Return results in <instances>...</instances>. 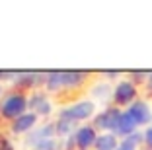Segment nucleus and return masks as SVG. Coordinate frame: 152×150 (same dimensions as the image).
Listing matches in <instances>:
<instances>
[{
	"label": "nucleus",
	"mask_w": 152,
	"mask_h": 150,
	"mask_svg": "<svg viewBox=\"0 0 152 150\" xmlns=\"http://www.w3.org/2000/svg\"><path fill=\"white\" fill-rule=\"evenodd\" d=\"M27 111H29V97L22 90L8 92L0 102V115H2V119L10 121V123L16 121L18 117H22Z\"/></svg>",
	"instance_id": "f257e3e1"
},
{
	"label": "nucleus",
	"mask_w": 152,
	"mask_h": 150,
	"mask_svg": "<svg viewBox=\"0 0 152 150\" xmlns=\"http://www.w3.org/2000/svg\"><path fill=\"white\" fill-rule=\"evenodd\" d=\"M96 115H98V105H96L90 97L78 100V102H74V103H68V105L61 107V109L57 111L58 119L70 121V123H82V121L94 119Z\"/></svg>",
	"instance_id": "f03ea898"
},
{
	"label": "nucleus",
	"mask_w": 152,
	"mask_h": 150,
	"mask_svg": "<svg viewBox=\"0 0 152 150\" xmlns=\"http://www.w3.org/2000/svg\"><path fill=\"white\" fill-rule=\"evenodd\" d=\"M139 100V88L133 80H119L113 90V103L115 107H129Z\"/></svg>",
	"instance_id": "7ed1b4c3"
},
{
	"label": "nucleus",
	"mask_w": 152,
	"mask_h": 150,
	"mask_svg": "<svg viewBox=\"0 0 152 150\" xmlns=\"http://www.w3.org/2000/svg\"><path fill=\"white\" fill-rule=\"evenodd\" d=\"M121 113H123V109H119V107H115V105L103 107L102 111H98V115L94 117V123L92 125L102 132H115Z\"/></svg>",
	"instance_id": "20e7f679"
},
{
	"label": "nucleus",
	"mask_w": 152,
	"mask_h": 150,
	"mask_svg": "<svg viewBox=\"0 0 152 150\" xmlns=\"http://www.w3.org/2000/svg\"><path fill=\"white\" fill-rule=\"evenodd\" d=\"M29 111H33L39 119L41 117H49L55 111L53 100L49 97V94L43 92V90H33L29 94Z\"/></svg>",
	"instance_id": "39448f33"
},
{
	"label": "nucleus",
	"mask_w": 152,
	"mask_h": 150,
	"mask_svg": "<svg viewBox=\"0 0 152 150\" xmlns=\"http://www.w3.org/2000/svg\"><path fill=\"white\" fill-rule=\"evenodd\" d=\"M113 90H115V86H111L109 80H96L94 84L88 88V96L96 105L109 107L107 103L113 102Z\"/></svg>",
	"instance_id": "423d86ee"
},
{
	"label": "nucleus",
	"mask_w": 152,
	"mask_h": 150,
	"mask_svg": "<svg viewBox=\"0 0 152 150\" xmlns=\"http://www.w3.org/2000/svg\"><path fill=\"white\" fill-rule=\"evenodd\" d=\"M127 113L133 117L134 123L139 125V127H150L152 125V107L148 102H144L140 97L127 107Z\"/></svg>",
	"instance_id": "0eeeda50"
},
{
	"label": "nucleus",
	"mask_w": 152,
	"mask_h": 150,
	"mask_svg": "<svg viewBox=\"0 0 152 150\" xmlns=\"http://www.w3.org/2000/svg\"><path fill=\"white\" fill-rule=\"evenodd\" d=\"M98 129L94 125H80L74 132V144H76V150H90L94 148L96 140H98Z\"/></svg>",
	"instance_id": "6e6552de"
},
{
	"label": "nucleus",
	"mask_w": 152,
	"mask_h": 150,
	"mask_svg": "<svg viewBox=\"0 0 152 150\" xmlns=\"http://www.w3.org/2000/svg\"><path fill=\"white\" fill-rule=\"evenodd\" d=\"M37 125H39V117H37L33 111H27V113H23L22 117H18L16 121H12L10 131H12L14 135H22V137H26V135H29Z\"/></svg>",
	"instance_id": "1a4fd4ad"
},
{
	"label": "nucleus",
	"mask_w": 152,
	"mask_h": 150,
	"mask_svg": "<svg viewBox=\"0 0 152 150\" xmlns=\"http://www.w3.org/2000/svg\"><path fill=\"white\" fill-rule=\"evenodd\" d=\"M57 137V129L55 123H45V125H37L29 135H26V146L27 148H33L37 142L45 140V138H53Z\"/></svg>",
	"instance_id": "9d476101"
},
{
	"label": "nucleus",
	"mask_w": 152,
	"mask_h": 150,
	"mask_svg": "<svg viewBox=\"0 0 152 150\" xmlns=\"http://www.w3.org/2000/svg\"><path fill=\"white\" fill-rule=\"evenodd\" d=\"M43 88L47 94H58L64 92V70H51L45 74V82Z\"/></svg>",
	"instance_id": "9b49d317"
},
{
	"label": "nucleus",
	"mask_w": 152,
	"mask_h": 150,
	"mask_svg": "<svg viewBox=\"0 0 152 150\" xmlns=\"http://www.w3.org/2000/svg\"><path fill=\"white\" fill-rule=\"evenodd\" d=\"M137 131H139V125L134 123V119L127 113V109H123V113H121V117H119V123H117L115 135L119 138H127V137H131V135H134Z\"/></svg>",
	"instance_id": "f8f14e48"
},
{
	"label": "nucleus",
	"mask_w": 152,
	"mask_h": 150,
	"mask_svg": "<svg viewBox=\"0 0 152 150\" xmlns=\"http://www.w3.org/2000/svg\"><path fill=\"white\" fill-rule=\"evenodd\" d=\"M45 82V74L41 72H18L14 84L16 88H35V86Z\"/></svg>",
	"instance_id": "ddd939ff"
},
{
	"label": "nucleus",
	"mask_w": 152,
	"mask_h": 150,
	"mask_svg": "<svg viewBox=\"0 0 152 150\" xmlns=\"http://www.w3.org/2000/svg\"><path fill=\"white\" fill-rule=\"evenodd\" d=\"M119 142H121V138L115 132H99L98 140L94 144V150H117Z\"/></svg>",
	"instance_id": "4468645a"
},
{
	"label": "nucleus",
	"mask_w": 152,
	"mask_h": 150,
	"mask_svg": "<svg viewBox=\"0 0 152 150\" xmlns=\"http://www.w3.org/2000/svg\"><path fill=\"white\" fill-rule=\"evenodd\" d=\"M86 84V72L64 70V90H78Z\"/></svg>",
	"instance_id": "2eb2a0df"
},
{
	"label": "nucleus",
	"mask_w": 152,
	"mask_h": 150,
	"mask_svg": "<svg viewBox=\"0 0 152 150\" xmlns=\"http://www.w3.org/2000/svg\"><path fill=\"white\" fill-rule=\"evenodd\" d=\"M140 144H144V132L137 131L134 135H131V137L121 138L119 148H117V150H139Z\"/></svg>",
	"instance_id": "dca6fc26"
},
{
	"label": "nucleus",
	"mask_w": 152,
	"mask_h": 150,
	"mask_svg": "<svg viewBox=\"0 0 152 150\" xmlns=\"http://www.w3.org/2000/svg\"><path fill=\"white\" fill-rule=\"evenodd\" d=\"M55 129H57V138H72L76 132V123H70V121H64V119H57L55 121Z\"/></svg>",
	"instance_id": "f3484780"
},
{
	"label": "nucleus",
	"mask_w": 152,
	"mask_h": 150,
	"mask_svg": "<svg viewBox=\"0 0 152 150\" xmlns=\"http://www.w3.org/2000/svg\"><path fill=\"white\" fill-rule=\"evenodd\" d=\"M63 148V142H61V138L53 137V138H45V140L37 142L35 146H33L31 150H61Z\"/></svg>",
	"instance_id": "a211bd4d"
},
{
	"label": "nucleus",
	"mask_w": 152,
	"mask_h": 150,
	"mask_svg": "<svg viewBox=\"0 0 152 150\" xmlns=\"http://www.w3.org/2000/svg\"><path fill=\"white\" fill-rule=\"evenodd\" d=\"M0 150H16V148H14V144H12L10 138L0 137Z\"/></svg>",
	"instance_id": "6ab92c4d"
},
{
	"label": "nucleus",
	"mask_w": 152,
	"mask_h": 150,
	"mask_svg": "<svg viewBox=\"0 0 152 150\" xmlns=\"http://www.w3.org/2000/svg\"><path fill=\"white\" fill-rule=\"evenodd\" d=\"M144 144H146L148 148L152 150V125L144 129Z\"/></svg>",
	"instance_id": "aec40b11"
},
{
	"label": "nucleus",
	"mask_w": 152,
	"mask_h": 150,
	"mask_svg": "<svg viewBox=\"0 0 152 150\" xmlns=\"http://www.w3.org/2000/svg\"><path fill=\"white\" fill-rule=\"evenodd\" d=\"M146 88H148V92H152V72H148V76H146Z\"/></svg>",
	"instance_id": "412c9836"
},
{
	"label": "nucleus",
	"mask_w": 152,
	"mask_h": 150,
	"mask_svg": "<svg viewBox=\"0 0 152 150\" xmlns=\"http://www.w3.org/2000/svg\"><path fill=\"white\" fill-rule=\"evenodd\" d=\"M6 76H8V74H6V72H4V70H0V80H4V78H6Z\"/></svg>",
	"instance_id": "4be33fe9"
},
{
	"label": "nucleus",
	"mask_w": 152,
	"mask_h": 150,
	"mask_svg": "<svg viewBox=\"0 0 152 150\" xmlns=\"http://www.w3.org/2000/svg\"><path fill=\"white\" fill-rule=\"evenodd\" d=\"M2 96H4V88H2V84H0V100H2Z\"/></svg>",
	"instance_id": "5701e85b"
},
{
	"label": "nucleus",
	"mask_w": 152,
	"mask_h": 150,
	"mask_svg": "<svg viewBox=\"0 0 152 150\" xmlns=\"http://www.w3.org/2000/svg\"><path fill=\"white\" fill-rule=\"evenodd\" d=\"M0 119H2V115H0Z\"/></svg>",
	"instance_id": "b1692460"
}]
</instances>
